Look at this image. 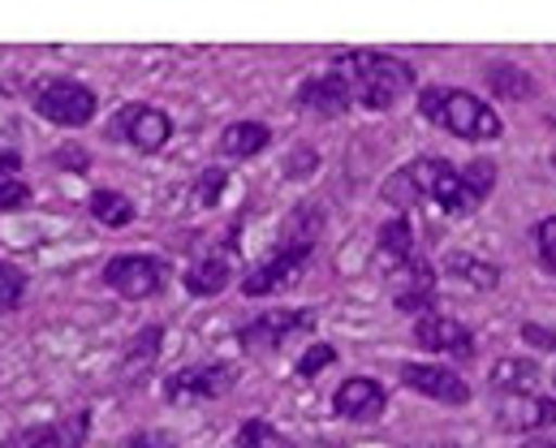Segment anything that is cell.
Instances as JSON below:
<instances>
[{
  "mask_svg": "<svg viewBox=\"0 0 556 448\" xmlns=\"http://www.w3.org/2000/svg\"><path fill=\"white\" fill-rule=\"evenodd\" d=\"M341 65L345 69H337V74L354 87V100H363L376 113L393 108L415 87V69L406 61H393V56H380V52H345Z\"/></svg>",
  "mask_w": 556,
  "mask_h": 448,
  "instance_id": "6da1fadb",
  "label": "cell"
},
{
  "mask_svg": "<svg viewBox=\"0 0 556 448\" xmlns=\"http://www.w3.org/2000/svg\"><path fill=\"white\" fill-rule=\"evenodd\" d=\"M418 113H422L427 121L444 126L448 135H457V139H470V143H488V139H501V117H496V113H492L483 100H475V95H466V91L427 87V91L418 95Z\"/></svg>",
  "mask_w": 556,
  "mask_h": 448,
  "instance_id": "7a4b0ae2",
  "label": "cell"
},
{
  "mask_svg": "<svg viewBox=\"0 0 556 448\" xmlns=\"http://www.w3.org/2000/svg\"><path fill=\"white\" fill-rule=\"evenodd\" d=\"M406 168H410V177H415L418 194H422V199H435L448 216H470V212L483 203L448 159H431V155H427V159H415V164H406Z\"/></svg>",
  "mask_w": 556,
  "mask_h": 448,
  "instance_id": "3957f363",
  "label": "cell"
},
{
  "mask_svg": "<svg viewBox=\"0 0 556 448\" xmlns=\"http://www.w3.org/2000/svg\"><path fill=\"white\" fill-rule=\"evenodd\" d=\"M35 108L52 126L74 130V126H87L96 117V91L83 87V82H74V78H52V82H43L35 91Z\"/></svg>",
  "mask_w": 556,
  "mask_h": 448,
  "instance_id": "277c9868",
  "label": "cell"
},
{
  "mask_svg": "<svg viewBox=\"0 0 556 448\" xmlns=\"http://www.w3.org/2000/svg\"><path fill=\"white\" fill-rule=\"evenodd\" d=\"M104 281H109L113 294H122V298H130V302H142V298H151V294H160V285H164V264L151 259V255H122V259H113V264L104 268Z\"/></svg>",
  "mask_w": 556,
  "mask_h": 448,
  "instance_id": "5b68a950",
  "label": "cell"
},
{
  "mask_svg": "<svg viewBox=\"0 0 556 448\" xmlns=\"http://www.w3.org/2000/svg\"><path fill=\"white\" fill-rule=\"evenodd\" d=\"M402 384L415 388L418 397H431L440 406H466L470 401V384L448 371V367H431V362H406L402 367Z\"/></svg>",
  "mask_w": 556,
  "mask_h": 448,
  "instance_id": "8992f818",
  "label": "cell"
},
{
  "mask_svg": "<svg viewBox=\"0 0 556 448\" xmlns=\"http://www.w3.org/2000/svg\"><path fill=\"white\" fill-rule=\"evenodd\" d=\"M306 255H311V242H306V238L289 242V246L280 251L277 259H268L264 268H255V272L242 281V294H247V298H264V294H277L280 285H289V281L302 272Z\"/></svg>",
  "mask_w": 556,
  "mask_h": 448,
  "instance_id": "52a82bcc",
  "label": "cell"
},
{
  "mask_svg": "<svg viewBox=\"0 0 556 448\" xmlns=\"http://www.w3.org/2000/svg\"><path fill=\"white\" fill-rule=\"evenodd\" d=\"M384 406H389V397H384V388H380L371 375L345 380V384L337 388V397H332V410H337L341 419H350V423H376V419L384 414Z\"/></svg>",
  "mask_w": 556,
  "mask_h": 448,
  "instance_id": "ba28073f",
  "label": "cell"
},
{
  "mask_svg": "<svg viewBox=\"0 0 556 448\" xmlns=\"http://www.w3.org/2000/svg\"><path fill=\"white\" fill-rule=\"evenodd\" d=\"M238 380L233 367L225 362H207V367H190V371H177L168 380V401H194V397H220L229 393Z\"/></svg>",
  "mask_w": 556,
  "mask_h": 448,
  "instance_id": "9c48e42d",
  "label": "cell"
},
{
  "mask_svg": "<svg viewBox=\"0 0 556 448\" xmlns=\"http://www.w3.org/2000/svg\"><path fill=\"white\" fill-rule=\"evenodd\" d=\"M415 341L422 349H440V354H453V358L475 354V336L466 332V323H457L448 315H422L415 328Z\"/></svg>",
  "mask_w": 556,
  "mask_h": 448,
  "instance_id": "30bf717a",
  "label": "cell"
},
{
  "mask_svg": "<svg viewBox=\"0 0 556 448\" xmlns=\"http://www.w3.org/2000/svg\"><path fill=\"white\" fill-rule=\"evenodd\" d=\"M311 323H315L311 310H273V315H260L251 328H242L238 341H242L247 349H277L289 332H302V328H311Z\"/></svg>",
  "mask_w": 556,
  "mask_h": 448,
  "instance_id": "8fae6325",
  "label": "cell"
},
{
  "mask_svg": "<svg viewBox=\"0 0 556 448\" xmlns=\"http://www.w3.org/2000/svg\"><path fill=\"white\" fill-rule=\"evenodd\" d=\"M298 104L311 108V113H319V117H341V113L354 104V87L332 69V74L311 78V82L298 91Z\"/></svg>",
  "mask_w": 556,
  "mask_h": 448,
  "instance_id": "7c38bea8",
  "label": "cell"
},
{
  "mask_svg": "<svg viewBox=\"0 0 556 448\" xmlns=\"http://www.w3.org/2000/svg\"><path fill=\"white\" fill-rule=\"evenodd\" d=\"M117 126L126 130V139L139 151H160L168 143V135H173V121L160 108H151V104H130Z\"/></svg>",
  "mask_w": 556,
  "mask_h": 448,
  "instance_id": "4fadbf2b",
  "label": "cell"
},
{
  "mask_svg": "<svg viewBox=\"0 0 556 448\" xmlns=\"http://www.w3.org/2000/svg\"><path fill=\"white\" fill-rule=\"evenodd\" d=\"M496 423L509 432H535V427H553L556 423V401L548 397H509L496 410Z\"/></svg>",
  "mask_w": 556,
  "mask_h": 448,
  "instance_id": "5bb4252c",
  "label": "cell"
},
{
  "mask_svg": "<svg viewBox=\"0 0 556 448\" xmlns=\"http://www.w3.org/2000/svg\"><path fill=\"white\" fill-rule=\"evenodd\" d=\"M492 384H496V393H505V397H535V388H540V367H535L531 358H505V362L492 367Z\"/></svg>",
  "mask_w": 556,
  "mask_h": 448,
  "instance_id": "9a60e30c",
  "label": "cell"
},
{
  "mask_svg": "<svg viewBox=\"0 0 556 448\" xmlns=\"http://www.w3.org/2000/svg\"><path fill=\"white\" fill-rule=\"evenodd\" d=\"M268 143H273V135H268V126H260V121H238V126H229V130L220 135V151H225L229 159H251V155H260Z\"/></svg>",
  "mask_w": 556,
  "mask_h": 448,
  "instance_id": "2e32d148",
  "label": "cell"
},
{
  "mask_svg": "<svg viewBox=\"0 0 556 448\" xmlns=\"http://www.w3.org/2000/svg\"><path fill=\"white\" fill-rule=\"evenodd\" d=\"M380 259L389 268H402V264L415 259V233H410V220L406 216H397V220H389L380 229Z\"/></svg>",
  "mask_w": 556,
  "mask_h": 448,
  "instance_id": "e0dca14e",
  "label": "cell"
},
{
  "mask_svg": "<svg viewBox=\"0 0 556 448\" xmlns=\"http://www.w3.org/2000/svg\"><path fill=\"white\" fill-rule=\"evenodd\" d=\"M488 87H492V95H496V100H527V95L535 91L531 74H527V69H518V65H509V61L488 65Z\"/></svg>",
  "mask_w": 556,
  "mask_h": 448,
  "instance_id": "ac0fdd59",
  "label": "cell"
},
{
  "mask_svg": "<svg viewBox=\"0 0 556 448\" xmlns=\"http://www.w3.org/2000/svg\"><path fill=\"white\" fill-rule=\"evenodd\" d=\"M229 281H233L229 259H203V264H194V268L186 272V290H190V294H199V298L220 294Z\"/></svg>",
  "mask_w": 556,
  "mask_h": 448,
  "instance_id": "d6986e66",
  "label": "cell"
},
{
  "mask_svg": "<svg viewBox=\"0 0 556 448\" xmlns=\"http://www.w3.org/2000/svg\"><path fill=\"white\" fill-rule=\"evenodd\" d=\"M87 432H91V419H87V414H70V419H61L56 427L39 432L26 448H78L87 440Z\"/></svg>",
  "mask_w": 556,
  "mask_h": 448,
  "instance_id": "ffe728a7",
  "label": "cell"
},
{
  "mask_svg": "<svg viewBox=\"0 0 556 448\" xmlns=\"http://www.w3.org/2000/svg\"><path fill=\"white\" fill-rule=\"evenodd\" d=\"M435 298V277L427 264H410V277H406V290H397V310H431Z\"/></svg>",
  "mask_w": 556,
  "mask_h": 448,
  "instance_id": "44dd1931",
  "label": "cell"
},
{
  "mask_svg": "<svg viewBox=\"0 0 556 448\" xmlns=\"http://www.w3.org/2000/svg\"><path fill=\"white\" fill-rule=\"evenodd\" d=\"M91 216L100 225H109V229H126L135 220V203L126 194H117V190H96L91 194Z\"/></svg>",
  "mask_w": 556,
  "mask_h": 448,
  "instance_id": "7402d4cb",
  "label": "cell"
},
{
  "mask_svg": "<svg viewBox=\"0 0 556 448\" xmlns=\"http://www.w3.org/2000/svg\"><path fill=\"white\" fill-rule=\"evenodd\" d=\"M448 272L462 277V281H470L475 290H492V285L501 281V272H496L492 264L475 259V255H448Z\"/></svg>",
  "mask_w": 556,
  "mask_h": 448,
  "instance_id": "603a6c76",
  "label": "cell"
},
{
  "mask_svg": "<svg viewBox=\"0 0 556 448\" xmlns=\"http://www.w3.org/2000/svg\"><path fill=\"white\" fill-rule=\"evenodd\" d=\"M160 341H164V332H160V328H147V332H139V336L130 341V354H126V375H130V380L142 375V371L155 362Z\"/></svg>",
  "mask_w": 556,
  "mask_h": 448,
  "instance_id": "cb8c5ba5",
  "label": "cell"
},
{
  "mask_svg": "<svg viewBox=\"0 0 556 448\" xmlns=\"http://www.w3.org/2000/svg\"><path fill=\"white\" fill-rule=\"evenodd\" d=\"M380 194H384V203H393L397 212L415 207L418 199H422V194H418V185H415V177H410V168H397V172L384 181V190H380Z\"/></svg>",
  "mask_w": 556,
  "mask_h": 448,
  "instance_id": "d4e9b609",
  "label": "cell"
},
{
  "mask_svg": "<svg viewBox=\"0 0 556 448\" xmlns=\"http://www.w3.org/2000/svg\"><path fill=\"white\" fill-rule=\"evenodd\" d=\"M238 448H293L268 419H251L242 432H238Z\"/></svg>",
  "mask_w": 556,
  "mask_h": 448,
  "instance_id": "484cf974",
  "label": "cell"
},
{
  "mask_svg": "<svg viewBox=\"0 0 556 448\" xmlns=\"http://www.w3.org/2000/svg\"><path fill=\"white\" fill-rule=\"evenodd\" d=\"M22 294H26V277L17 268L0 264V310H13L22 302Z\"/></svg>",
  "mask_w": 556,
  "mask_h": 448,
  "instance_id": "4316f807",
  "label": "cell"
},
{
  "mask_svg": "<svg viewBox=\"0 0 556 448\" xmlns=\"http://www.w3.org/2000/svg\"><path fill=\"white\" fill-rule=\"evenodd\" d=\"M462 177H466V185H470L479 199H488V194H492V185H496V164H492V159H475Z\"/></svg>",
  "mask_w": 556,
  "mask_h": 448,
  "instance_id": "83f0119b",
  "label": "cell"
},
{
  "mask_svg": "<svg viewBox=\"0 0 556 448\" xmlns=\"http://www.w3.org/2000/svg\"><path fill=\"white\" fill-rule=\"evenodd\" d=\"M332 362H337V349H332V345H315V349H306V354H302L298 375H302V380H311L315 371H324V367H332Z\"/></svg>",
  "mask_w": 556,
  "mask_h": 448,
  "instance_id": "f1b7e54d",
  "label": "cell"
},
{
  "mask_svg": "<svg viewBox=\"0 0 556 448\" xmlns=\"http://www.w3.org/2000/svg\"><path fill=\"white\" fill-rule=\"evenodd\" d=\"M30 199V190L17 181V177H0V212H13V207H22Z\"/></svg>",
  "mask_w": 556,
  "mask_h": 448,
  "instance_id": "f546056e",
  "label": "cell"
},
{
  "mask_svg": "<svg viewBox=\"0 0 556 448\" xmlns=\"http://www.w3.org/2000/svg\"><path fill=\"white\" fill-rule=\"evenodd\" d=\"M220 194H225V172L220 168H207L199 177V203H216Z\"/></svg>",
  "mask_w": 556,
  "mask_h": 448,
  "instance_id": "4dcf8cb0",
  "label": "cell"
},
{
  "mask_svg": "<svg viewBox=\"0 0 556 448\" xmlns=\"http://www.w3.org/2000/svg\"><path fill=\"white\" fill-rule=\"evenodd\" d=\"M535 242H540V255H544V264H553V268H556V216L540 220V229H535Z\"/></svg>",
  "mask_w": 556,
  "mask_h": 448,
  "instance_id": "1f68e13d",
  "label": "cell"
},
{
  "mask_svg": "<svg viewBox=\"0 0 556 448\" xmlns=\"http://www.w3.org/2000/svg\"><path fill=\"white\" fill-rule=\"evenodd\" d=\"M126 448H173V436L168 432H139Z\"/></svg>",
  "mask_w": 556,
  "mask_h": 448,
  "instance_id": "d6a6232c",
  "label": "cell"
},
{
  "mask_svg": "<svg viewBox=\"0 0 556 448\" xmlns=\"http://www.w3.org/2000/svg\"><path fill=\"white\" fill-rule=\"evenodd\" d=\"M17 164H22V155L0 143V177H13V172H17Z\"/></svg>",
  "mask_w": 556,
  "mask_h": 448,
  "instance_id": "836d02e7",
  "label": "cell"
},
{
  "mask_svg": "<svg viewBox=\"0 0 556 448\" xmlns=\"http://www.w3.org/2000/svg\"><path fill=\"white\" fill-rule=\"evenodd\" d=\"M522 336H527L531 345H548V349H556V336H553V332H544V328H527Z\"/></svg>",
  "mask_w": 556,
  "mask_h": 448,
  "instance_id": "e575fe53",
  "label": "cell"
},
{
  "mask_svg": "<svg viewBox=\"0 0 556 448\" xmlns=\"http://www.w3.org/2000/svg\"><path fill=\"white\" fill-rule=\"evenodd\" d=\"M56 159H61V164H70V168H87V164H91V159H87L83 151H61Z\"/></svg>",
  "mask_w": 556,
  "mask_h": 448,
  "instance_id": "d590c367",
  "label": "cell"
},
{
  "mask_svg": "<svg viewBox=\"0 0 556 448\" xmlns=\"http://www.w3.org/2000/svg\"><path fill=\"white\" fill-rule=\"evenodd\" d=\"M527 448H553V445H544V440H535V445H527Z\"/></svg>",
  "mask_w": 556,
  "mask_h": 448,
  "instance_id": "8d00e7d4",
  "label": "cell"
},
{
  "mask_svg": "<svg viewBox=\"0 0 556 448\" xmlns=\"http://www.w3.org/2000/svg\"><path fill=\"white\" fill-rule=\"evenodd\" d=\"M553 164H556V155H553Z\"/></svg>",
  "mask_w": 556,
  "mask_h": 448,
  "instance_id": "74e56055",
  "label": "cell"
}]
</instances>
